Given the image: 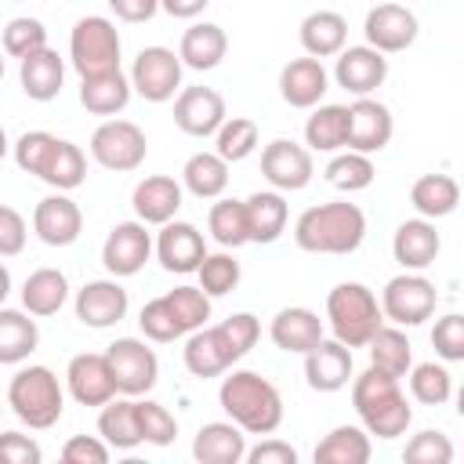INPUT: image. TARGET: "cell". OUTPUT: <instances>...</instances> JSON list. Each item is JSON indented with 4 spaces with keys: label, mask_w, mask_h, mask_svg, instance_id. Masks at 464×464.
Returning <instances> with one entry per match:
<instances>
[{
    "label": "cell",
    "mask_w": 464,
    "mask_h": 464,
    "mask_svg": "<svg viewBox=\"0 0 464 464\" xmlns=\"http://www.w3.org/2000/svg\"><path fill=\"white\" fill-rule=\"evenodd\" d=\"M373 453L366 428L355 424H337L319 446H315V464H366Z\"/></svg>",
    "instance_id": "d590c367"
},
{
    "label": "cell",
    "mask_w": 464,
    "mask_h": 464,
    "mask_svg": "<svg viewBox=\"0 0 464 464\" xmlns=\"http://www.w3.org/2000/svg\"><path fill=\"white\" fill-rule=\"evenodd\" d=\"M149 254H152V236L145 232L141 221H120V225H112L109 236H105V243H102V265L116 279L138 276L145 268Z\"/></svg>",
    "instance_id": "4fadbf2b"
},
{
    "label": "cell",
    "mask_w": 464,
    "mask_h": 464,
    "mask_svg": "<svg viewBox=\"0 0 464 464\" xmlns=\"http://www.w3.org/2000/svg\"><path fill=\"white\" fill-rule=\"evenodd\" d=\"M352 377V348L341 344L337 337L326 341L319 337V344H312L304 352V381L312 392H341Z\"/></svg>",
    "instance_id": "7402d4cb"
},
{
    "label": "cell",
    "mask_w": 464,
    "mask_h": 464,
    "mask_svg": "<svg viewBox=\"0 0 464 464\" xmlns=\"http://www.w3.org/2000/svg\"><path fill=\"white\" fill-rule=\"evenodd\" d=\"M62 460L65 464H105L109 460V442L94 439V435H72L62 446Z\"/></svg>",
    "instance_id": "9f6ffc18"
},
{
    "label": "cell",
    "mask_w": 464,
    "mask_h": 464,
    "mask_svg": "<svg viewBox=\"0 0 464 464\" xmlns=\"http://www.w3.org/2000/svg\"><path fill=\"white\" fill-rule=\"evenodd\" d=\"M127 315V290L116 279H91L76 290V319L91 330L116 326Z\"/></svg>",
    "instance_id": "44dd1931"
},
{
    "label": "cell",
    "mask_w": 464,
    "mask_h": 464,
    "mask_svg": "<svg viewBox=\"0 0 464 464\" xmlns=\"http://www.w3.org/2000/svg\"><path fill=\"white\" fill-rule=\"evenodd\" d=\"M54 141H58V138L47 134V130H25V134L14 141V163H18V170L40 178V170H44V163H47Z\"/></svg>",
    "instance_id": "f5cc1de1"
},
{
    "label": "cell",
    "mask_w": 464,
    "mask_h": 464,
    "mask_svg": "<svg viewBox=\"0 0 464 464\" xmlns=\"http://www.w3.org/2000/svg\"><path fill=\"white\" fill-rule=\"evenodd\" d=\"M130 207H134L141 225H167L181 210V185L167 174H152V178L134 185Z\"/></svg>",
    "instance_id": "d4e9b609"
},
{
    "label": "cell",
    "mask_w": 464,
    "mask_h": 464,
    "mask_svg": "<svg viewBox=\"0 0 464 464\" xmlns=\"http://www.w3.org/2000/svg\"><path fill=\"white\" fill-rule=\"evenodd\" d=\"M246 464H297V450L283 439H261L243 453Z\"/></svg>",
    "instance_id": "680465c9"
},
{
    "label": "cell",
    "mask_w": 464,
    "mask_h": 464,
    "mask_svg": "<svg viewBox=\"0 0 464 464\" xmlns=\"http://www.w3.org/2000/svg\"><path fill=\"white\" fill-rule=\"evenodd\" d=\"M402 460H413V464H450L453 460V442H450V435L431 431V428L428 431H417L406 442Z\"/></svg>",
    "instance_id": "816d5d0a"
},
{
    "label": "cell",
    "mask_w": 464,
    "mask_h": 464,
    "mask_svg": "<svg viewBox=\"0 0 464 464\" xmlns=\"http://www.w3.org/2000/svg\"><path fill=\"white\" fill-rule=\"evenodd\" d=\"M348 138V105H319L304 123V145L312 152H337Z\"/></svg>",
    "instance_id": "60d3db41"
},
{
    "label": "cell",
    "mask_w": 464,
    "mask_h": 464,
    "mask_svg": "<svg viewBox=\"0 0 464 464\" xmlns=\"http://www.w3.org/2000/svg\"><path fill=\"white\" fill-rule=\"evenodd\" d=\"M439 250H442V239L435 232V221H428V218H410L392 236V254L406 272H420V268L435 265Z\"/></svg>",
    "instance_id": "cb8c5ba5"
},
{
    "label": "cell",
    "mask_w": 464,
    "mask_h": 464,
    "mask_svg": "<svg viewBox=\"0 0 464 464\" xmlns=\"http://www.w3.org/2000/svg\"><path fill=\"white\" fill-rule=\"evenodd\" d=\"M268 334H272L276 348L294 352V355H304L312 344H319V337H323V319H319L312 308L290 304V308H279V312H276Z\"/></svg>",
    "instance_id": "83f0119b"
},
{
    "label": "cell",
    "mask_w": 464,
    "mask_h": 464,
    "mask_svg": "<svg viewBox=\"0 0 464 464\" xmlns=\"http://www.w3.org/2000/svg\"><path fill=\"white\" fill-rule=\"evenodd\" d=\"M127 102H130V76H123L120 69L80 76V105L91 116H116L127 109Z\"/></svg>",
    "instance_id": "f1b7e54d"
},
{
    "label": "cell",
    "mask_w": 464,
    "mask_h": 464,
    "mask_svg": "<svg viewBox=\"0 0 464 464\" xmlns=\"http://www.w3.org/2000/svg\"><path fill=\"white\" fill-rule=\"evenodd\" d=\"M207 4H210V0H160V7H163L170 18H196V14H203Z\"/></svg>",
    "instance_id": "94428289"
},
{
    "label": "cell",
    "mask_w": 464,
    "mask_h": 464,
    "mask_svg": "<svg viewBox=\"0 0 464 464\" xmlns=\"http://www.w3.org/2000/svg\"><path fill=\"white\" fill-rule=\"evenodd\" d=\"M7 406L14 410L22 424L44 431L58 424L65 410V395H62L58 377L47 366H22L7 384Z\"/></svg>",
    "instance_id": "5b68a950"
},
{
    "label": "cell",
    "mask_w": 464,
    "mask_h": 464,
    "mask_svg": "<svg viewBox=\"0 0 464 464\" xmlns=\"http://www.w3.org/2000/svg\"><path fill=\"white\" fill-rule=\"evenodd\" d=\"M156 257L167 272H178V276H188L199 268V261L207 257V239L196 225L188 221H167L156 236Z\"/></svg>",
    "instance_id": "d6986e66"
},
{
    "label": "cell",
    "mask_w": 464,
    "mask_h": 464,
    "mask_svg": "<svg viewBox=\"0 0 464 464\" xmlns=\"http://www.w3.org/2000/svg\"><path fill=\"white\" fill-rule=\"evenodd\" d=\"M105 359H109V370H112V381H116V395H145L156 377H160V359L156 352L138 341V337H116L109 348H105Z\"/></svg>",
    "instance_id": "9c48e42d"
},
{
    "label": "cell",
    "mask_w": 464,
    "mask_h": 464,
    "mask_svg": "<svg viewBox=\"0 0 464 464\" xmlns=\"http://www.w3.org/2000/svg\"><path fill=\"white\" fill-rule=\"evenodd\" d=\"M0 80H4V58H0Z\"/></svg>",
    "instance_id": "e7e4bbea"
},
{
    "label": "cell",
    "mask_w": 464,
    "mask_h": 464,
    "mask_svg": "<svg viewBox=\"0 0 464 464\" xmlns=\"http://www.w3.org/2000/svg\"><path fill=\"white\" fill-rule=\"evenodd\" d=\"M301 47L312 58H334L348 40V22L341 11H312L301 18Z\"/></svg>",
    "instance_id": "4dcf8cb0"
},
{
    "label": "cell",
    "mask_w": 464,
    "mask_h": 464,
    "mask_svg": "<svg viewBox=\"0 0 464 464\" xmlns=\"http://www.w3.org/2000/svg\"><path fill=\"white\" fill-rule=\"evenodd\" d=\"M261 174H265V181L276 192H301L312 181L315 163H312V152L304 145L286 141V138H276L261 152Z\"/></svg>",
    "instance_id": "7c38bea8"
},
{
    "label": "cell",
    "mask_w": 464,
    "mask_h": 464,
    "mask_svg": "<svg viewBox=\"0 0 464 464\" xmlns=\"http://www.w3.org/2000/svg\"><path fill=\"white\" fill-rule=\"evenodd\" d=\"M406 377H410V395L424 406H442L453 395V377L442 362H417L406 370Z\"/></svg>",
    "instance_id": "7bdbcfd3"
},
{
    "label": "cell",
    "mask_w": 464,
    "mask_h": 464,
    "mask_svg": "<svg viewBox=\"0 0 464 464\" xmlns=\"http://www.w3.org/2000/svg\"><path fill=\"white\" fill-rule=\"evenodd\" d=\"M25 218L14 210V207H7V203H0V257H14V254H22L25 250Z\"/></svg>",
    "instance_id": "6f0895ef"
},
{
    "label": "cell",
    "mask_w": 464,
    "mask_h": 464,
    "mask_svg": "<svg viewBox=\"0 0 464 464\" xmlns=\"http://www.w3.org/2000/svg\"><path fill=\"white\" fill-rule=\"evenodd\" d=\"M218 402L246 435H272L283 424L279 388L254 370H232L218 388Z\"/></svg>",
    "instance_id": "6da1fadb"
},
{
    "label": "cell",
    "mask_w": 464,
    "mask_h": 464,
    "mask_svg": "<svg viewBox=\"0 0 464 464\" xmlns=\"http://www.w3.org/2000/svg\"><path fill=\"white\" fill-rule=\"evenodd\" d=\"M352 406H355L366 435H377V439H399V435H406V428L413 420V410L399 388V377H388L377 366L362 370L352 381Z\"/></svg>",
    "instance_id": "7a4b0ae2"
},
{
    "label": "cell",
    "mask_w": 464,
    "mask_h": 464,
    "mask_svg": "<svg viewBox=\"0 0 464 464\" xmlns=\"http://www.w3.org/2000/svg\"><path fill=\"white\" fill-rule=\"evenodd\" d=\"M181 58L170 47H141L130 65V91L145 102H170L181 91Z\"/></svg>",
    "instance_id": "30bf717a"
},
{
    "label": "cell",
    "mask_w": 464,
    "mask_h": 464,
    "mask_svg": "<svg viewBox=\"0 0 464 464\" xmlns=\"http://www.w3.org/2000/svg\"><path fill=\"white\" fill-rule=\"evenodd\" d=\"M330 91V76L323 69L319 58L304 54V58H290L279 72V94L286 105L294 109H312L323 102V94Z\"/></svg>",
    "instance_id": "603a6c76"
},
{
    "label": "cell",
    "mask_w": 464,
    "mask_h": 464,
    "mask_svg": "<svg viewBox=\"0 0 464 464\" xmlns=\"http://www.w3.org/2000/svg\"><path fill=\"white\" fill-rule=\"evenodd\" d=\"M98 435L109 442V450H134L141 446V428H138V410H134V399H109L98 413Z\"/></svg>",
    "instance_id": "836d02e7"
},
{
    "label": "cell",
    "mask_w": 464,
    "mask_h": 464,
    "mask_svg": "<svg viewBox=\"0 0 464 464\" xmlns=\"http://www.w3.org/2000/svg\"><path fill=\"white\" fill-rule=\"evenodd\" d=\"M410 203L420 218L435 221V218H450L460 203V185L450 174H424L413 181L410 188Z\"/></svg>",
    "instance_id": "d6a6232c"
},
{
    "label": "cell",
    "mask_w": 464,
    "mask_h": 464,
    "mask_svg": "<svg viewBox=\"0 0 464 464\" xmlns=\"http://www.w3.org/2000/svg\"><path fill=\"white\" fill-rule=\"evenodd\" d=\"M326 181L334 185V188H341V192H362V188H370L373 185V160L370 156H362V152H341V156H334L330 163H326Z\"/></svg>",
    "instance_id": "ee69618b"
},
{
    "label": "cell",
    "mask_w": 464,
    "mask_h": 464,
    "mask_svg": "<svg viewBox=\"0 0 464 464\" xmlns=\"http://www.w3.org/2000/svg\"><path fill=\"white\" fill-rule=\"evenodd\" d=\"M435 304H439L435 283L424 279L420 272H402L388 279L381 290V312L395 326H420L424 319L435 315Z\"/></svg>",
    "instance_id": "52a82bcc"
},
{
    "label": "cell",
    "mask_w": 464,
    "mask_h": 464,
    "mask_svg": "<svg viewBox=\"0 0 464 464\" xmlns=\"http://www.w3.org/2000/svg\"><path fill=\"white\" fill-rule=\"evenodd\" d=\"M392 130H395L392 112L377 98L366 94V98H355L348 105V138H344V145L352 152H362V156L381 152L392 141Z\"/></svg>",
    "instance_id": "9a60e30c"
},
{
    "label": "cell",
    "mask_w": 464,
    "mask_h": 464,
    "mask_svg": "<svg viewBox=\"0 0 464 464\" xmlns=\"http://www.w3.org/2000/svg\"><path fill=\"white\" fill-rule=\"evenodd\" d=\"M120 29L112 18H102V14H87L72 25V36H69V58H72V69L80 76H94V72H109V69H120Z\"/></svg>",
    "instance_id": "8992f818"
},
{
    "label": "cell",
    "mask_w": 464,
    "mask_h": 464,
    "mask_svg": "<svg viewBox=\"0 0 464 464\" xmlns=\"http://www.w3.org/2000/svg\"><path fill=\"white\" fill-rule=\"evenodd\" d=\"M65 381H69V395L80 406H105L116 395V381H112V370H109L105 352L72 355L69 359V370H65Z\"/></svg>",
    "instance_id": "ffe728a7"
},
{
    "label": "cell",
    "mask_w": 464,
    "mask_h": 464,
    "mask_svg": "<svg viewBox=\"0 0 464 464\" xmlns=\"http://www.w3.org/2000/svg\"><path fill=\"white\" fill-rule=\"evenodd\" d=\"M431 344H435L439 359H446V362H460V359H464V315L450 312V315L435 319Z\"/></svg>",
    "instance_id": "db71d44e"
},
{
    "label": "cell",
    "mask_w": 464,
    "mask_h": 464,
    "mask_svg": "<svg viewBox=\"0 0 464 464\" xmlns=\"http://www.w3.org/2000/svg\"><path fill=\"white\" fill-rule=\"evenodd\" d=\"M286 199L279 192H254L243 199L246 218V239L250 243H276L286 228Z\"/></svg>",
    "instance_id": "1f68e13d"
},
{
    "label": "cell",
    "mask_w": 464,
    "mask_h": 464,
    "mask_svg": "<svg viewBox=\"0 0 464 464\" xmlns=\"http://www.w3.org/2000/svg\"><path fill=\"white\" fill-rule=\"evenodd\" d=\"M7 294H11V272L0 265V304L7 301Z\"/></svg>",
    "instance_id": "6125c7cd"
},
{
    "label": "cell",
    "mask_w": 464,
    "mask_h": 464,
    "mask_svg": "<svg viewBox=\"0 0 464 464\" xmlns=\"http://www.w3.org/2000/svg\"><path fill=\"white\" fill-rule=\"evenodd\" d=\"M109 7L120 22H149L160 11V0H109Z\"/></svg>",
    "instance_id": "91938a15"
},
{
    "label": "cell",
    "mask_w": 464,
    "mask_h": 464,
    "mask_svg": "<svg viewBox=\"0 0 464 464\" xmlns=\"http://www.w3.org/2000/svg\"><path fill=\"white\" fill-rule=\"evenodd\" d=\"M40 344L36 319H29L18 308H0V366L25 362Z\"/></svg>",
    "instance_id": "e575fe53"
},
{
    "label": "cell",
    "mask_w": 464,
    "mask_h": 464,
    "mask_svg": "<svg viewBox=\"0 0 464 464\" xmlns=\"http://www.w3.org/2000/svg\"><path fill=\"white\" fill-rule=\"evenodd\" d=\"M257 141H261V130H257V123L254 120H246V116H225V123L214 130V152L225 160V163H239V160H246L254 149H257Z\"/></svg>",
    "instance_id": "b9f144b4"
},
{
    "label": "cell",
    "mask_w": 464,
    "mask_h": 464,
    "mask_svg": "<svg viewBox=\"0 0 464 464\" xmlns=\"http://www.w3.org/2000/svg\"><path fill=\"white\" fill-rule=\"evenodd\" d=\"M69 297V279L58 268H36L22 283V304L29 315H54Z\"/></svg>",
    "instance_id": "8d00e7d4"
},
{
    "label": "cell",
    "mask_w": 464,
    "mask_h": 464,
    "mask_svg": "<svg viewBox=\"0 0 464 464\" xmlns=\"http://www.w3.org/2000/svg\"><path fill=\"white\" fill-rule=\"evenodd\" d=\"M366 239V214L355 203L308 207L294 225V243L308 254H352Z\"/></svg>",
    "instance_id": "3957f363"
},
{
    "label": "cell",
    "mask_w": 464,
    "mask_h": 464,
    "mask_svg": "<svg viewBox=\"0 0 464 464\" xmlns=\"http://www.w3.org/2000/svg\"><path fill=\"white\" fill-rule=\"evenodd\" d=\"M370 348V366H377L388 377H406V370L413 366V348L410 337L399 326H377V334L366 341Z\"/></svg>",
    "instance_id": "74e56055"
},
{
    "label": "cell",
    "mask_w": 464,
    "mask_h": 464,
    "mask_svg": "<svg viewBox=\"0 0 464 464\" xmlns=\"http://www.w3.org/2000/svg\"><path fill=\"white\" fill-rule=\"evenodd\" d=\"M138 326H141V334H145L149 341H160V344L185 337V330H181V323H178V315H174V308H170L167 297L149 301V304L141 308V315H138Z\"/></svg>",
    "instance_id": "f907efd6"
},
{
    "label": "cell",
    "mask_w": 464,
    "mask_h": 464,
    "mask_svg": "<svg viewBox=\"0 0 464 464\" xmlns=\"http://www.w3.org/2000/svg\"><path fill=\"white\" fill-rule=\"evenodd\" d=\"M33 232L47 246H72L83 232V214L65 192L44 196L33 210Z\"/></svg>",
    "instance_id": "ac0fdd59"
},
{
    "label": "cell",
    "mask_w": 464,
    "mask_h": 464,
    "mask_svg": "<svg viewBox=\"0 0 464 464\" xmlns=\"http://www.w3.org/2000/svg\"><path fill=\"white\" fill-rule=\"evenodd\" d=\"M362 33H366V47L381 54H399L417 40V14L402 4H377L370 7Z\"/></svg>",
    "instance_id": "5bb4252c"
},
{
    "label": "cell",
    "mask_w": 464,
    "mask_h": 464,
    "mask_svg": "<svg viewBox=\"0 0 464 464\" xmlns=\"http://www.w3.org/2000/svg\"><path fill=\"white\" fill-rule=\"evenodd\" d=\"M134 410H138V428H141V439L152 442V446H170L178 439V420L167 406L152 402V399H134Z\"/></svg>",
    "instance_id": "7dc6e473"
},
{
    "label": "cell",
    "mask_w": 464,
    "mask_h": 464,
    "mask_svg": "<svg viewBox=\"0 0 464 464\" xmlns=\"http://www.w3.org/2000/svg\"><path fill=\"white\" fill-rule=\"evenodd\" d=\"M225 116V98L214 87H181L174 98V123L192 138H210Z\"/></svg>",
    "instance_id": "2e32d148"
},
{
    "label": "cell",
    "mask_w": 464,
    "mask_h": 464,
    "mask_svg": "<svg viewBox=\"0 0 464 464\" xmlns=\"http://www.w3.org/2000/svg\"><path fill=\"white\" fill-rule=\"evenodd\" d=\"M7 156V134H4V127H0V160Z\"/></svg>",
    "instance_id": "be15d7a7"
},
{
    "label": "cell",
    "mask_w": 464,
    "mask_h": 464,
    "mask_svg": "<svg viewBox=\"0 0 464 464\" xmlns=\"http://www.w3.org/2000/svg\"><path fill=\"white\" fill-rule=\"evenodd\" d=\"M181 181L199 199H218L228 188V163L218 152H196L181 167Z\"/></svg>",
    "instance_id": "ab89813d"
},
{
    "label": "cell",
    "mask_w": 464,
    "mask_h": 464,
    "mask_svg": "<svg viewBox=\"0 0 464 464\" xmlns=\"http://www.w3.org/2000/svg\"><path fill=\"white\" fill-rule=\"evenodd\" d=\"M196 276H199V290L207 297H225V294H232L239 286V261L232 254H225V250L221 254H207L199 261Z\"/></svg>",
    "instance_id": "bcb514c9"
},
{
    "label": "cell",
    "mask_w": 464,
    "mask_h": 464,
    "mask_svg": "<svg viewBox=\"0 0 464 464\" xmlns=\"http://www.w3.org/2000/svg\"><path fill=\"white\" fill-rule=\"evenodd\" d=\"M326 319H330V330H334V337L341 344L366 348V341L384 323V312H381V301L373 297L370 286H362V283H337L326 294Z\"/></svg>",
    "instance_id": "277c9868"
},
{
    "label": "cell",
    "mask_w": 464,
    "mask_h": 464,
    "mask_svg": "<svg viewBox=\"0 0 464 464\" xmlns=\"http://www.w3.org/2000/svg\"><path fill=\"white\" fill-rule=\"evenodd\" d=\"M181 355H185V370H188L192 377H203V381H207V377L225 373L232 362H239V359H243V355H239V348L232 344V337H228L225 323L192 330V334H188V341H185V348H181Z\"/></svg>",
    "instance_id": "8fae6325"
},
{
    "label": "cell",
    "mask_w": 464,
    "mask_h": 464,
    "mask_svg": "<svg viewBox=\"0 0 464 464\" xmlns=\"http://www.w3.org/2000/svg\"><path fill=\"white\" fill-rule=\"evenodd\" d=\"M207 228L225 250H236V246L250 243L246 239V218H243V199H218L207 214Z\"/></svg>",
    "instance_id": "f6af8a7d"
},
{
    "label": "cell",
    "mask_w": 464,
    "mask_h": 464,
    "mask_svg": "<svg viewBox=\"0 0 464 464\" xmlns=\"http://www.w3.org/2000/svg\"><path fill=\"white\" fill-rule=\"evenodd\" d=\"M163 297L170 301V308H174V315H178V323H181L185 334L207 326V319H210V297L199 286H174Z\"/></svg>",
    "instance_id": "681fc988"
},
{
    "label": "cell",
    "mask_w": 464,
    "mask_h": 464,
    "mask_svg": "<svg viewBox=\"0 0 464 464\" xmlns=\"http://www.w3.org/2000/svg\"><path fill=\"white\" fill-rule=\"evenodd\" d=\"M83 178H87V156L80 152V145L58 138L51 156H47V163H44V170H40V181H47L58 192H72V188L83 185Z\"/></svg>",
    "instance_id": "f35d334b"
},
{
    "label": "cell",
    "mask_w": 464,
    "mask_h": 464,
    "mask_svg": "<svg viewBox=\"0 0 464 464\" xmlns=\"http://www.w3.org/2000/svg\"><path fill=\"white\" fill-rule=\"evenodd\" d=\"M44 450L22 431H0V464H40Z\"/></svg>",
    "instance_id": "11a10c76"
},
{
    "label": "cell",
    "mask_w": 464,
    "mask_h": 464,
    "mask_svg": "<svg viewBox=\"0 0 464 464\" xmlns=\"http://www.w3.org/2000/svg\"><path fill=\"white\" fill-rule=\"evenodd\" d=\"M18 80H22L25 98H33V102H54V98L62 94L65 62L58 58V51L40 47V51H33V54L22 58V65H18Z\"/></svg>",
    "instance_id": "4316f807"
},
{
    "label": "cell",
    "mask_w": 464,
    "mask_h": 464,
    "mask_svg": "<svg viewBox=\"0 0 464 464\" xmlns=\"http://www.w3.org/2000/svg\"><path fill=\"white\" fill-rule=\"evenodd\" d=\"M388 76V58L373 47H341L337 51V65H334V80L337 87H344L355 98L373 94Z\"/></svg>",
    "instance_id": "e0dca14e"
},
{
    "label": "cell",
    "mask_w": 464,
    "mask_h": 464,
    "mask_svg": "<svg viewBox=\"0 0 464 464\" xmlns=\"http://www.w3.org/2000/svg\"><path fill=\"white\" fill-rule=\"evenodd\" d=\"M0 44H4V54H11V58L22 62L25 54L47 47V29H44L40 18H11V22L4 25Z\"/></svg>",
    "instance_id": "c3c4849f"
},
{
    "label": "cell",
    "mask_w": 464,
    "mask_h": 464,
    "mask_svg": "<svg viewBox=\"0 0 464 464\" xmlns=\"http://www.w3.org/2000/svg\"><path fill=\"white\" fill-rule=\"evenodd\" d=\"M145 152H149L145 130L130 120H105L91 134V156L105 170H116V174L138 170L145 163Z\"/></svg>",
    "instance_id": "ba28073f"
},
{
    "label": "cell",
    "mask_w": 464,
    "mask_h": 464,
    "mask_svg": "<svg viewBox=\"0 0 464 464\" xmlns=\"http://www.w3.org/2000/svg\"><path fill=\"white\" fill-rule=\"evenodd\" d=\"M246 453V431L232 420H210L192 439V457L199 464H239Z\"/></svg>",
    "instance_id": "484cf974"
},
{
    "label": "cell",
    "mask_w": 464,
    "mask_h": 464,
    "mask_svg": "<svg viewBox=\"0 0 464 464\" xmlns=\"http://www.w3.org/2000/svg\"><path fill=\"white\" fill-rule=\"evenodd\" d=\"M228 51V36L221 25L214 22H196L181 33V47H178V58L181 65L196 69V72H207V69H218L221 58Z\"/></svg>",
    "instance_id": "f546056e"
}]
</instances>
